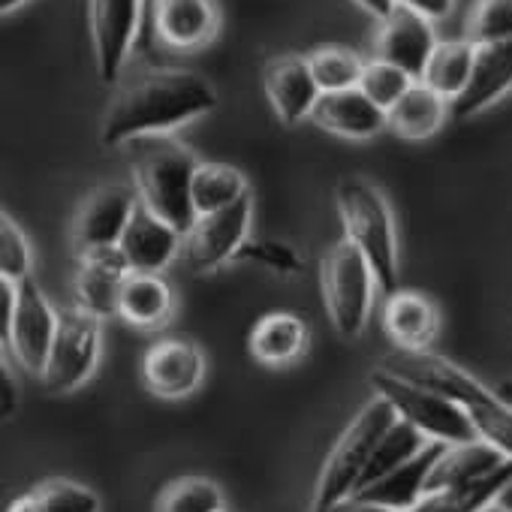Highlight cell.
<instances>
[{"label":"cell","instance_id":"obj_1","mask_svg":"<svg viewBox=\"0 0 512 512\" xmlns=\"http://www.w3.org/2000/svg\"><path fill=\"white\" fill-rule=\"evenodd\" d=\"M214 106L217 91L205 76L178 67L145 70L118 88L106 109L100 142L106 148H127L145 136H172Z\"/></svg>","mask_w":512,"mask_h":512},{"label":"cell","instance_id":"obj_2","mask_svg":"<svg viewBox=\"0 0 512 512\" xmlns=\"http://www.w3.org/2000/svg\"><path fill=\"white\" fill-rule=\"evenodd\" d=\"M380 368L458 404L473 422L476 437L512 458V404L479 377L428 350H392Z\"/></svg>","mask_w":512,"mask_h":512},{"label":"cell","instance_id":"obj_3","mask_svg":"<svg viewBox=\"0 0 512 512\" xmlns=\"http://www.w3.org/2000/svg\"><path fill=\"white\" fill-rule=\"evenodd\" d=\"M127 157L139 202L175 229L187 232L196 220L193 175L202 160H196V154L172 136L136 139L127 145Z\"/></svg>","mask_w":512,"mask_h":512},{"label":"cell","instance_id":"obj_4","mask_svg":"<svg viewBox=\"0 0 512 512\" xmlns=\"http://www.w3.org/2000/svg\"><path fill=\"white\" fill-rule=\"evenodd\" d=\"M335 205L344 226V238L359 247V253L371 263L377 290L392 296L401 290V266H398V229L389 199L377 184L362 175H347L335 187Z\"/></svg>","mask_w":512,"mask_h":512},{"label":"cell","instance_id":"obj_5","mask_svg":"<svg viewBox=\"0 0 512 512\" xmlns=\"http://www.w3.org/2000/svg\"><path fill=\"white\" fill-rule=\"evenodd\" d=\"M395 419L398 416H395L392 404L380 395H374L356 413V419L344 428V434L338 437V443L332 446V452L323 461L308 512H335L338 503H344L347 497L356 494V485H359L380 437L395 425Z\"/></svg>","mask_w":512,"mask_h":512},{"label":"cell","instance_id":"obj_6","mask_svg":"<svg viewBox=\"0 0 512 512\" xmlns=\"http://www.w3.org/2000/svg\"><path fill=\"white\" fill-rule=\"evenodd\" d=\"M377 278L359 247L347 238L335 241L320 260V296L332 329L344 341H356L371 317Z\"/></svg>","mask_w":512,"mask_h":512},{"label":"cell","instance_id":"obj_7","mask_svg":"<svg viewBox=\"0 0 512 512\" xmlns=\"http://www.w3.org/2000/svg\"><path fill=\"white\" fill-rule=\"evenodd\" d=\"M371 383H374V395L386 398L395 410V416L407 425H413L419 434H425L428 440L434 443H467V440H479L476 437V428L473 422L467 419V413L452 404L449 398L425 389V386H416V383H407L383 368H377L371 374Z\"/></svg>","mask_w":512,"mask_h":512},{"label":"cell","instance_id":"obj_8","mask_svg":"<svg viewBox=\"0 0 512 512\" xmlns=\"http://www.w3.org/2000/svg\"><path fill=\"white\" fill-rule=\"evenodd\" d=\"M100 347H103V320L82 311V308H67L61 311L58 335L49 353V362L40 374L46 392L52 395H67L76 392L91 380L100 362Z\"/></svg>","mask_w":512,"mask_h":512},{"label":"cell","instance_id":"obj_9","mask_svg":"<svg viewBox=\"0 0 512 512\" xmlns=\"http://www.w3.org/2000/svg\"><path fill=\"white\" fill-rule=\"evenodd\" d=\"M250 217H253V196L247 193L241 202L202 214L184 232V263L196 275H211L226 263H235L241 244L250 238Z\"/></svg>","mask_w":512,"mask_h":512},{"label":"cell","instance_id":"obj_10","mask_svg":"<svg viewBox=\"0 0 512 512\" xmlns=\"http://www.w3.org/2000/svg\"><path fill=\"white\" fill-rule=\"evenodd\" d=\"M142 0H88L94 67L103 85H115L139 37Z\"/></svg>","mask_w":512,"mask_h":512},{"label":"cell","instance_id":"obj_11","mask_svg":"<svg viewBox=\"0 0 512 512\" xmlns=\"http://www.w3.org/2000/svg\"><path fill=\"white\" fill-rule=\"evenodd\" d=\"M139 208V193L133 184L112 181L94 187L73 217V244L79 253L118 247L133 214Z\"/></svg>","mask_w":512,"mask_h":512},{"label":"cell","instance_id":"obj_12","mask_svg":"<svg viewBox=\"0 0 512 512\" xmlns=\"http://www.w3.org/2000/svg\"><path fill=\"white\" fill-rule=\"evenodd\" d=\"M58 323H61V311H55V305L49 302L43 287H37L34 278L19 284L16 317H13L10 341L4 350H10L28 374L40 377L49 362V353H52V344L58 335Z\"/></svg>","mask_w":512,"mask_h":512},{"label":"cell","instance_id":"obj_13","mask_svg":"<svg viewBox=\"0 0 512 512\" xmlns=\"http://www.w3.org/2000/svg\"><path fill=\"white\" fill-rule=\"evenodd\" d=\"M205 380V353L190 338H157L142 356V383L163 401L193 395Z\"/></svg>","mask_w":512,"mask_h":512},{"label":"cell","instance_id":"obj_14","mask_svg":"<svg viewBox=\"0 0 512 512\" xmlns=\"http://www.w3.org/2000/svg\"><path fill=\"white\" fill-rule=\"evenodd\" d=\"M130 275L133 272H130V263L124 260L121 247H103V250L79 253L76 278H73L76 308H82L100 320L118 317L121 290H124Z\"/></svg>","mask_w":512,"mask_h":512},{"label":"cell","instance_id":"obj_15","mask_svg":"<svg viewBox=\"0 0 512 512\" xmlns=\"http://www.w3.org/2000/svg\"><path fill=\"white\" fill-rule=\"evenodd\" d=\"M437 43L440 40L434 34V22L407 7H395L383 22H377L374 58L401 67L419 82Z\"/></svg>","mask_w":512,"mask_h":512},{"label":"cell","instance_id":"obj_16","mask_svg":"<svg viewBox=\"0 0 512 512\" xmlns=\"http://www.w3.org/2000/svg\"><path fill=\"white\" fill-rule=\"evenodd\" d=\"M263 91L281 124L296 127L314 115L323 91L305 55H278L263 67Z\"/></svg>","mask_w":512,"mask_h":512},{"label":"cell","instance_id":"obj_17","mask_svg":"<svg viewBox=\"0 0 512 512\" xmlns=\"http://www.w3.org/2000/svg\"><path fill=\"white\" fill-rule=\"evenodd\" d=\"M118 247L124 253V260L130 263V272L163 275L169 263H175V256L184 250V232L139 202Z\"/></svg>","mask_w":512,"mask_h":512},{"label":"cell","instance_id":"obj_18","mask_svg":"<svg viewBox=\"0 0 512 512\" xmlns=\"http://www.w3.org/2000/svg\"><path fill=\"white\" fill-rule=\"evenodd\" d=\"M512 91V40L476 46L473 73L464 94L449 106L455 121L476 118L479 112L491 109Z\"/></svg>","mask_w":512,"mask_h":512},{"label":"cell","instance_id":"obj_19","mask_svg":"<svg viewBox=\"0 0 512 512\" xmlns=\"http://www.w3.org/2000/svg\"><path fill=\"white\" fill-rule=\"evenodd\" d=\"M220 13L214 0H154V34L163 46L193 52L217 37Z\"/></svg>","mask_w":512,"mask_h":512},{"label":"cell","instance_id":"obj_20","mask_svg":"<svg viewBox=\"0 0 512 512\" xmlns=\"http://www.w3.org/2000/svg\"><path fill=\"white\" fill-rule=\"evenodd\" d=\"M383 332L395 350H428L440 332V311L431 296L419 290H398L386 296Z\"/></svg>","mask_w":512,"mask_h":512},{"label":"cell","instance_id":"obj_21","mask_svg":"<svg viewBox=\"0 0 512 512\" xmlns=\"http://www.w3.org/2000/svg\"><path fill=\"white\" fill-rule=\"evenodd\" d=\"M311 121L320 130L341 136V139H350V142H368L389 127L386 112L377 103H371L359 88L323 94Z\"/></svg>","mask_w":512,"mask_h":512},{"label":"cell","instance_id":"obj_22","mask_svg":"<svg viewBox=\"0 0 512 512\" xmlns=\"http://www.w3.org/2000/svg\"><path fill=\"white\" fill-rule=\"evenodd\" d=\"M308 341H311V329L302 317L290 311H272L253 323L247 350L260 365L284 368L305 356Z\"/></svg>","mask_w":512,"mask_h":512},{"label":"cell","instance_id":"obj_23","mask_svg":"<svg viewBox=\"0 0 512 512\" xmlns=\"http://www.w3.org/2000/svg\"><path fill=\"white\" fill-rule=\"evenodd\" d=\"M506 461L509 458L500 449H494L491 443H485V440H467V443L443 446V452L437 455V461H434V467L428 473L425 494L476 482V479L494 473Z\"/></svg>","mask_w":512,"mask_h":512},{"label":"cell","instance_id":"obj_24","mask_svg":"<svg viewBox=\"0 0 512 512\" xmlns=\"http://www.w3.org/2000/svg\"><path fill=\"white\" fill-rule=\"evenodd\" d=\"M175 314V293L163 275L133 272L121 290L118 317L139 332H160Z\"/></svg>","mask_w":512,"mask_h":512},{"label":"cell","instance_id":"obj_25","mask_svg":"<svg viewBox=\"0 0 512 512\" xmlns=\"http://www.w3.org/2000/svg\"><path fill=\"white\" fill-rule=\"evenodd\" d=\"M446 118H452L449 112V100H443L437 91H431L428 85L416 82L389 112V130L404 139V142H425L431 136L440 133V127L446 124Z\"/></svg>","mask_w":512,"mask_h":512},{"label":"cell","instance_id":"obj_26","mask_svg":"<svg viewBox=\"0 0 512 512\" xmlns=\"http://www.w3.org/2000/svg\"><path fill=\"white\" fill-rule=\"evenodd\" d=\"M509 485H512V458L506 464H500L494 473H488V476H482L476 482L425 494L407 512H485L494 503H500V497L506 494Z\"/></svg>","mask_w":512,"mask_h":512},{"label":"cell","instance_id":"obj_27","mask_svg":"<svg viewBox=\"0 0 512 512\" xmlns=\"http://www.w3.org/2000/svg\"><path fill=\"white\" fill-rule=\"evenodd\" d=\"M446 443H428L416 458H410L404 467H398L395 473H389L386 479L374 482L371 488H365L362 494L356 497H365V500H374V503H383V506H392L398 512H407L413 509L422 497H425V482H428V473L437 461V455L443 452Z\"/></svg>","mask_w":512,"mask_h":512},{"label":"cell","instance_id":"obj_28","mask_svg":"<svg viewBox=\"0 0 512 512\" xmlns=\"http://www.w3.org/2000/svg\"><path fill=\"white\" fill-rule=\"evenodd\" d=\"M473 58H476V46L467 40H440L425 64L422 73V85H428L431 91H437L443 100H449V106L464 94L470 73H473Z\"/></svg>","mask_w":512,"mask_h":512},{"label":"cell","instance_id":"obj_29","mask_svg":"<svg viewBox=\"0 0 512 512\" xmlns=\"http://www.w3.org/2000/svg\"><path fill=\"white\" fill-rule=\"evenodd\" d=\"M428 443H431V440H428L425 434H419L413 425L395 419V425L380 437V443H377V449H374V455H371V461H368V467H365V473H362V479H359V485H356V494H362V491L371 488L374 482H380V479H386L389 473H395L398 467H404V464H407L410 458H416ZM356 494H353V497H356Z\"/></svg>","mask_w":512,"mask_h":512},{"label":"cell","instance_id":"obj_30","mask_svg":"<svg viewBox=\"0 0 512 512\" xmlns=\"http://www.w3.org/2000/svg\"><path fill=\"white\" fill-rule=\"evenodd\" d=\"M250 193L247 178L241 169L229 163H199L193 175V208L196 217L223 211L235 202H241Z\"/></svg>","mask_w":512,"mask_h":512},{"label":"cell","instance_id":"obj_31","mask_svg":"<svg viewBox=\"0 0 512 512\" xmlns=\"http://www.w3.org/2000/svg\"><path fill=\"white\" fill-rule=\"evenodd\" d=\"M308 67L320 85L323 94H338V91H353L362 82L365 61L344 46H317L314 52L305 55Z\"/></svg>","mask_w":512,"mask_h":512},{"label":"cell","instance_id":"obj_32","mask_svg":"<svg viewBox=\"0 0 512 512\" xmlns=\"http://www.w3.org/2000/svg\"><path fill=\"white\" fill-rule=\"evenodd\" d=\"M154 512H223V491L214 479L181 476L160 491Z\"/></svg>","mask_w":512,"mask_h":512},{"label":"cell","instance_id":"obj_33","mask_svg":"<svg viewBox=\"0 0 512 512\" xmlns=\"http://www.w3.org/2000/svg\"><path fill=\"white\" fill-rule=\"evenodd\" d=\"M464 40L473 46L512 40V0H473L464 22Z\"/></svg>","mask_w":512,"mask_h":512},{"label":"cell","instance_id":"obj_34","mask_svg":"<svg viewBox=\"0 0 512 512\" xmlns=\"http://www.w3.org/2000/svg\"><path fill=\"white\" fill-rule=\"evenodd\" d=\"M34 250L25 229L13 220V214H0V281L25 284L31 281Z\"/></svg>","mask_w":512,"mask_h":512},{"label":"cell","instance_id":"obj_35","mask_svg":"<svg viewBox=\"0 0 512 512\" xmlns=\"http://www.w3.org/2000/svg\"><path fill=\"white\" fill-rule=\"evenodd\" d=\"M413 85H416V79L410 73H404L401 67H395L389 61H380V58H371V61H365V73H362L359 91L371 103H377L383 112H389Z\"/></svg>","mask_w":512,"mask_h":512},{"label":"cell","instance_id":"obj_36","mask_svg":"<svg viewBox=\"0 0 512 512\" xmlns=\"http://www.w3.org/2000/svg\"><path fill=\"white\" fill-rule=\"evenodd\" d=\"M235 263H250V266H260L278 275H302L305 260L302 253L281 238H247L235 256Z\"/></svg>","mask_w":512,"mask_h":512},{"label":"cell","instance_id":"obj_37","mask_svg":"<svg viewBox=\"0 0 512 512\" xmlns=\"http://www.w3.org/2000/svg\"><path fill=\"white\" fill-rule=\"evenodd\" d=\"M31 497L43 512H100V497L73 479H46L31 488Z\"/></svg>","mask_w":512,"mask_h":512},{"label":"cell","instance_id":"obj_38","mask_svg":"<svg viewBox=\"0 0 512 512\" xmlns=\"http://www.w3.org/2000/svg\"><path fill=\"white\" fill-rule=\"evenodd\" d=\"M395 7H407V10L425 16L428 22H443L452 13L455 0H395Z\"/></svg>","mask_w":512,"mask_h":512},{"label":"cell","instance_id":"obj_39","mask_svg":"<svg viewBox=\"0 0 512 512\" xmlns=\"http://www.w3.org/2000/svg\"><path fill=\"white\" fill-rule=\"evenodd\" d=\"M16 410H19V383L10 374V365L4 362L0 365V413H4V419H10L16 416Z\"/></svg>","mask_w":512,"mask_h":512},{"label":"cell","instance_id":"obj_40","mask_svg":"<svg viewBox=\"0 0 512 512\" xmlns=\"http://www.w3.org/2000/svg\"><path fill=\"white\" fill-rule=\"evenodd\" d=\"M335 512H398V509L374 503V500H365V497H347L344 503L335 506Z\"/></svg>","mask_w":512,"mask_h":512},{"label":"cell","instance_id":"obj_41","mask_svg":"<svg viewBox=\"0 0 512 512\" xmlns=\"http://www.w3.org/2000/svg\"><path fill=\"white\" fill-rule=\"evenodd\" d=\"M356 7H362L368 16H374L377 22H383L392 10H395V0H353Z\"/></svg>","mask_w":512,"mask_h":512},{"label":"cell","instance_id":"obj_42","mask_svg":"<svg viewBox=\"0 0 512 512\" xmlns=\"http://www.w3.org/2000/svg\"><path fill=\"white\" fill-rule=\"evenodd\" d=\"M7 512H43L40 506H37V500L31 497V491L28 494H22V497H16L13 503H10V509Z\"/></svg>","mask_w":512,"mask_h":512},{"label":"cell","instance_id":"obj_43","mask_svg":"<svg viewBox=\"0 0 512 512\" xmlns=\"http://www.w3.org/2000/svg\"><path fill=\"white\" fill-rule=\"evenodd\" d=\"M22 4H28V0H0V13H13V10H19Z\"/></svg>","mask_w":512,"mask_h":512},{"label":"cell","instance_id":"obj_44","mask_svg":"<svg viewBox=\"0 0 512 512\" xmlns=\"http://www.w3.org/2000/svg\"><path fill=\"white\" fill-rule=\"evenodd\" d=\"M497 392H500V395H503V398H506V401L512 404V380H509V383H503V386H500Z\"/></svg>","mask_w":512,"mask_h":512},{"label":"cell","instance_id":"obj_45","mask_svg":"<svg viewBox=\"0 0 512 512\" xmlns=\"http://www.w3.org/2000/svg\"><path fill=\"white\" fill-rule=\"evenodd\" d=\"M500 503H503V506H506V509H512V485H509V488H506V494H503V497H500Z\"/></svg>","mask_w":512,"mask_h":512},{"label":"cell","instance_id":"obj_46","mask_svg":"<svg viewBox=\"0 0 512 512\" xmlns=\"http://www.w3.org/2000/svg\"><path fill=\"white\" fill-rule=\"evenodd\" d=\"M485 512H512V509H506L503 503H494V506H491V509H485Z\"/></svg>","mask_w":512,"mask_h":512},{"label":"cell","instance_id":"obj_47","mask_svg":"<svg viewBox=\"0 0 512 512\" xmlns=\"http://www.w3.org/2000/svg\"><path fill=\"white\" fill-rule=\"evenodd\" d=\"M223 512H226V509H223Z\"/></svg>","mask_w":512,"mask_h":512}]
</instances>
